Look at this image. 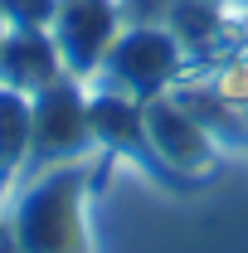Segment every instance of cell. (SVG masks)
<instances>
[{
  "instance_id": "3",
  "label": "cell",
  "mask_w": 248,
  "mask_h": 253,
  "mask_svg": "<svg viewBox=\"0 0 248 253\" xmlns=\"http://www.w3.org/2000/svg\"><path fill=\"white\" fill-rule=\"evenodd\" d=\"M141 107H146V131H151L156 156H161V166H165L180 185H200V180H209L219 166H224L219 141L200 126V117H195L175 93H156V97H146Z\"/></svg>"
},
{
  "instance_id": "2",
  "label": "cell",
  "mask_w": 248,
  "mask_h": 253,
  "mask_svg": "<svg viewBox=\"0 0 248 253\" xmlns=\"http://www.w3.org/2000/svg\"><path fill=\"white\" fill-rule=\"evenodd\" d=\"M180 68H185V44L175 39L170 25H126L107 49L102 68L93 73V88H112L146 102L156 93H170Z\"/></svg>"
},
{
  "instance_id": "8",
  "label": "cell",
  "mask_w": 248,
  "mask_h": 253,
  "mask_svg": "<svg viewBox=\"0 0 248 253\" xmlns=\"http://www.w3.org/2000/svg\"><path fill=\"white\" fill-rule=\"evenodd\" d=\"M30 151H34V97L0 88V175H5V185H15L30 170Z\"/></svg>"
},
{
  "instance_id": "6",
  "label": "cell",
  "mask_w": 248,
  "mask_h": 253,
  "mask_svg": "<svg viewBox=\"0 0 248 253\" xmlns=\"http://www.w3.org/2000/svg\"><path fill=\"white\" fill-rule=\"evenodd\" d=\"M122 5L117 0H59V15H54V44H59L63 73L78 78V83H93V73L102 68L107 49L117 44L122 25Z\"/></svg>"
},
{
  "instance_id": "4",
  "label": "cell",
  "mask_w": 248,
  "mask_h": 253,
  "mask_svg": "<svg viewBox=\"0 0 248 253\" xmlns=\"http://www.w3.org/2000/svg\"><path fill=\"white\" fill-rule=\"evenodd\" d=\"M93 141V122H88V88L78 78H54L44 93H34V151L30 170L39 166H59V161L88 156Z\"/></svg>"
},
{
  "instance_id": "5",
  "label": "cell",
  "mask_w": 248,
  "mask_h": 253,
  "mask_svg": "<svg viewBox=\"0 0 248 253\" xmlns=\"http://www.w3.org/2000/svg\"><path fill=\"white\" fill-rule=\"evenodd\" d=\"M88 122H93V141L107 151V156H122L131 161L146 180L165 190H180V180L161 166L151 146V131H146V107L141 97H126V93H112V88H93L88 83Z\"/></svg>"
},
{
  "instance_id": "7",
  "label": "cell",
  "mask_w": 248,
  "mask_h": 253,
  "mask_svg": "<svg viewBox=\"0 0 248 253\" xmlns=\"http://www.w3.org/2000/svg\"><path fill=\"white\" fill-rule=\"evenodd\" d=\"M54 78H63V59H59L54 34L5 25V34H0V88H15V93L34 97Z\"/></svg>"
},
{
  "instance_id": "1",
  "label": "cell",
  "mask_w": 248,
  "mask_h": 253,
  "mask_svg": "<svg viewBox=\"0 0 248 253\" xmlns=\"http://www.w3.org/2000/svg\"><path fill=\"white\" fill-rule=\"evenodd\" d=\"M88 185L93 161H59L30 170L5 210V234L20 253H93L88 239Z\"/></svg>"
},
{
  "instance_id": "11",
  "label": "cell",
  "mask_w": 248,
  "mask_h": 253,
  "mask_svg": "<svg viewBox=\"0 0 248 253\" xmlns=\"http://www.w3.org/2000/svg\"><path fill=\"white\" fill-rule=\"evenodd\" d=\"M0 185H5V175H0Z\"/></svg>"
},
{
  "instance_id": "9",
  "label": "cell",
  "mask_w": 248,
  "mask_h": 253,
  "mask_svg": "<svg viewBox=\"0 0 248 253\" xmlns=\"http://www.w3.org/2000/svg\"><path fill=\"white\" fill-rule=\"evenodd\" d=\"M59 15V0H0V25L15 30H49Z\"/></svg>"
},
{
  "instance_id": "14",
  "label": "cell",
  "mask_w": 248,
  "mask_h": 253,
  "mask_svg": "<svg viewBox=\"0 0 248 253\" xmlns=\"http://www.w3.org/2000/svg\"><path fill=\"white\" fill-rule=\"evenodd\" d=\"M244 5H248V0H244Z\"/></svg>"
},
{
  "instance_id": "10",
  "label": "cell",
  "mask_w": 248,
  "mask_h": 253,
  "mask_svg": "<svg viewBox=\"0 0 248 253\" xmlns=\"http://www.w3.org/2000/svg\"><path fill=\"white\" fill-rule=\"evenodd\" d=\"M117 5H122V15L131 25H165L175 0H117Z\"/></svg>"
},
{
  "instance_id": "12",
  "label": "cell",
  "mask_w": 248,
  "mask_h": 253,
  "mask_svg": "<svg viewBox=\"0 0 248 253\" xmlns=\"http://www.w3.org/2000/svg\"><path fill=\"white\" fill-rule=\"evenodd\" d=\"M0 224H5V214H0Z\"/></svg>"
},
{
  "instance_id": "13",
  "label": "cell",
  "mask_w": 248,
  "mask_h": 253,
  "mask_svg": "<svg viewBox=\"0 0 248 253\" xmlns=\"http://www.w3.org/2000/svg\"><path fill=\"white\" fill-rule=\"evenodd\" d=\"M0 34H5V25H0Z\"/></svg>"
}]
</instances>
